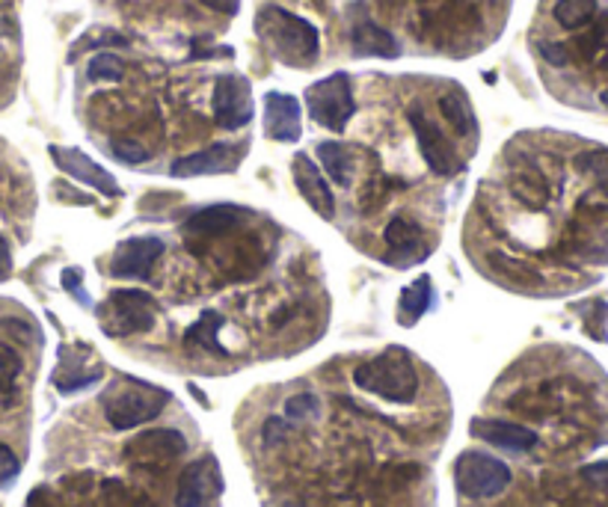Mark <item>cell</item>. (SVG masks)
I'll return each instance as SVG.
<instances>
[{
  "mask_svg": "<svg viewBox=\"0 0 608 507\" xmlns=\"http://www.w3.org/2000/svg\"><path fill=\"white\" fill-rule=\"evenodd\" d=\"M353 384L371 395H381L392 403H409L418 392V374L409 363L407 350L390 347L386 354L356 365Z\"/></svg>",
  "mask_w": 608,
  "mask_h": 507,
  "instance_id": "7a4b0ae2",
  "label": "cell"
},
{
  "mask_svg": "<svg viewBox=\"0 0 608 507\" xmlns=\"http://www.w3.org/2000/svg\"><path fill=\"white\" fill-rule=\"evenodd\" d=\"M3 330L21 335V342H36V330L30 324H24V321H15V317H7V321H3Z\"/></svg>",
  "mask_w": 608,
  "mask_h": 507,
  "instance_id": "d590c367",
  "label": "cell"
},
{
  "mask_svg": "<svg viewBox=\"0 0 608 507\" xmlns=\"http://www.w3.org/2000/svg\"><path fill=\"white\" fill-rule=\"evenodd\" d=\"M220 496H223V472L214 457L193 460L191 466L181 472L179 489H175L179 507H220Z\"/></svg>",
  "mask_w": 608,
  "mask_h": 507,
  "instance_id": "ba28073f",
  "label": "cell"
},
{
  "mask_svg": "<svg viewBox=\"0 0 608 507\" xmlns=\"http://www.w3.org/2000/svg\"><path fill=\"white\" fill-rule=\"evenodd\" d=\"M295 184L300 196H303L312 211L323 220H333L335 217V199L330 187H327V179L321 175V170L314 166L312 158L306 154H295Z\"/></svg>",
  "mask_w": 608,
  "mask_h": 507,
  "instance_id": "ac0fdd59",
  "label": "cell"
},
{
  "mask_svg": "<svg viewBox=\"0 0 608 507\" xmlns=\"http://www.w3.org/2000/svg\"><path fill=\"white\" fill-rule=\"evenodd\" d=\"M439 107H442L448 125L455 128L457 134H472L476 131V114H472V105H469V96H466L463 89H448L446 96L439 98Z\"/></svg>",
  "mask_w": 608,
  "mask_h": 507,
  "instance_id": "7402d4cb",
  "label": "cell"
},
{
  "mask_svg": "<svg viewBox=\"0 0 608 507\" xmlns=\"http://www.w3.org/2000/svg\"><path fill=\"white\" fill-rule=\"evenodd\" d=\"M472 433H476L478 440L490 442V445L504 451H532L537 445V433H532L523 424H511V421L476 419L472 421Z\"/></svg>",
  "mask_w": 608,
  "mask_h": 507,
  "instance_id": "d6986e66",
  "label": "cell"
},
{
  "mask_svg": "<svg viewBox=\"0 0 608 507\" xmlns=\"http://www.w3.org/2000/svg\"><path fill=\"white\" fill-rule=\"evenodd\" d=\"M51 158L57 163L60 170L77 182L89 184V187H96L98 193H105V196H119V184L110 173H107L105 166H98L96 161H89L84 152H77V149H63V145H51Z\"/></svg>",
  "mask_w": 608,
  "mask_h": 507,
  "instance_id": "2e32d148",
  "label": "cell"
},
{
  "mask_svg": "<svg viewBox=\"0 0 608 507\" xmlns=\"http://www.w3.org/2000/svg\"><path fill=\"white\" fill-rule=\"evenodd\" d=\"M102 45H119V48H125V45H128V39L116 36V33H105V36H98V39L84 36L75 45V51H72V60H75L77 54H81V51H84V48H102Z\"/></svg>",
  "mask_w": 608,
  "mask_h": 507,
  "instance_id": "e575fe53",
  "label": "cell"
},
{
  "mask_svg": "<svg viewBox=\"0 0 608 507\" xmlns=\"http://www.w3.org/2000/svg\"><path fill=\"white\" fill-rule=\"evenodd\" d=\"M10 268H12L10 247H7V240L0 238V279H3V277H10Z\"/></svg>",
  "mask_w": 608,
  "mask_h": 507,
  "instance_id": "ab89813d",
  "label": "cell"
},
{
  "mask_svg": "<svg viewBox=\"0 0 608 507\" xmlns=\"http://www.w3.org/2000/svg\"><path fill=\"white\" fill-rule=\"evenodd\" d=\"M89 356H93V350L86 345L60 347V365L57 371H54V386H57L60 392H81V389L98 384V380L105 377V368H102V365H93V368H89Z\"/></svg>",
  "mask_w": 608,
  "mask_h": 507,
  "instance_id": "7c38bea8",
  "label": "cell"
},
{
  "mask_svg": "<svg viewBox=\"0 0 608 507\" xmlns=\"http://www.w3.org/2000/svg\"><path fill=\"white\" fill-rule=\"evenodd\" d=\"M353 51L360 57H398L401 45L390 30L377 28L374 21H360L353 28Z\"/></svg>",
  "mask_w": 608,
  "mask_h": 507,
  "instance_id": "44dd1931",
  "label": "cell"
},
{
  "mask_svg": "<svg viewBox=\"0 0 608 507\" xmlns=\"http://www.w3.org/2000/svg\"><path fill=\"white\" fill-rule=\"evenodd\" d=\"M585 475H588L590 481H597V484H608V466L602 463V466H590V470H585Z\"/></svg>",
  "mask_w": 608,
  "mask_h": 507,
  "instance_id": "b9f144b4",
  "label": "cell"
},
{
  "mask_svg": "<svg viewBox=\"0 0 608 507\" xmlns=\"http://www.w3.org/2000/svg\"><path fill=\"white\" fill-rule=\"evenodd\" d=\"M158 321V300L146 291L122 288L98 306V324L107 335L125 338V335L149 333Z\"/></svg>",
  "mask_w": 608,
  "mask_h": 507,
  "instance_id": "3957f363",
  "label": "cell"
},
{
  "mask_svg": "<svg viewBox=\"0 0 608 507\" xmlns=\"http://www.w3.org/2000/svg\"><path fill=\"white\" fill-rule=\"evenodd\" d=\"M167 401H170V395L158 389V386L131 380L122 392L105 398V416L116 431H131V428H140L146 421L158 419Z\"/></svg>",
  "mask_w": 608,
  "mask_h": 507,
  "instance_id": "5b68a950",
  "label": "cell"
},
{
  "mask_svg": "<svg viewBox=\"0 0 608 507\" xmlns=\"http://www.w3.org/2000/svg\"><path fill=\"white\" fill-rule=\"evenodd\" d=\"M286 416L291 421H314L321 416V401L309 392L295 395V398L286 403Z\"/></svg>",
  "mask_w": 608,
  "mask_h": 507,
  "instance_id": "4dcf8cb0",
  "label": "cell"
},
{
  "mask_svg": "<svg viewBox=\"0 0 608 507\" xmlns=\"http://www.w3.org/2000/svg\"><path fill=\"white\" fill-rule=\"evenodd\" d=\"M19 470H21L19 457L12 454L10 445H3V442H0V484H10V481L19 475Z\"/></svg>",
  "mask_w": 608,
  "mask_h": 507,
  "instance_id": "836d02e7",
  "label": "cell"
},
{
  "mask_svg": "<svg viewBox=\"0 0 608 507\" xmlns=\"http://www.w3.org/2000/svg\"><path fill=\"white\" fill-rule=\"evenodd\" d=\"M211 110L220 128H244L253 119V93H249V80L241 75H223L214 84V96H211Z\"/></svg>",
  "mask_w": 608,
  "mask_h": 507,
  "instance_id": "9c48e42d",
  "label": "cell"
},
{
  "mask_svg": "<svg viewBox=\"0 0 608 507\" xmlns=\"http://www.w3.org/2000/svg\"><path fill=\"white\" fill-rule=\"evenodd\" d=\"M418 19L422 30L442 48L455 45L457 39H469L481 24L469 0H418Z\"/></svg>",
  "mask_w": 608,
  "mask_h": 507,
  "instance_id": "277c9868",
  "label": "cell"
},
{
  "mask_svg": "<svg viewBox=\"0 0 608 507\" xmlns=\"http://www.w3.org/2000/svg\"><path fill=\"white\" fill-rule=\"evenodd\" d=\"M256 33L265 42V48L286 66L309 68L318 60V48H321L318 30L295 12L265 7L256 15Z\"/></svg>",
  "mask_w": 608,
  "mask_h": 507,
  "instance_id": "6da1fadb",
  "label": "cell"
},
{
  "mask_svg": "<svg viewBox=\"0 0 608 507\" xmlns=\"http://www.w3.org/2000/svg\"><path fill=\"white\" fill-rule=\"evenodd\" d=\"M409 125H413V131H416L418 140V152L425 158L430 170L439 175H451L460 166L455 154V145L448 143L446 134L439 131L437 125L430 122L428 116L418 114V110H409Z\"/></svg>",
  "mask_w": 608,
  "mask_h": 507,
  "instance_id": "8fae6325",
  "label": "cell"
},
{
  "mask_svg": "<svg viewBox=\"0 0 608 507\" xmlns=\"http://www.w3.org/2000/svg\"><path fill=\"white\" fill-rule=\"evenodd\" d=\"M63 285H66V291H72V294L84 303V298H81V270L68 268L66 273H63Z\"/></svg>",
  "mask_w": 608,
  "mask_h": 507,
  "instance_id": "74e56055",
  "label": "cell"
},
{
  "mask_svg": "<svg viewBox=\"0 0 608 507\" xmlns=\"http://www.w3.org/2000/svg\"><path fill=\"white\" fill-rule=\"evenodd\" d=\"M537 51H541L543 57L550 60L552 66H564V63H567V51L561 48V45H552V42H541V45H537Z\"/></svg>",
  "mask_w": 608,
  "mask_h": 507,
  "instance_id": "8d00e7d4",
  "label": "cell"
},
{
  "mask_svg": "<svg viewBox=\"0 0 608 507\" xmlns=\"http://www.w3.org/2000/svg\"><path fill=\"white\" fill-rule=\"evenodd\" d=\"M282 433H286V424H282V421H276V419L267 421V442L282 440Z\"/></svg>",
  "mask_w": 608,
  "mask_h": 507,
  "instance_id": "60d3db41",
  "label": "cell"
},
{
  "mask_svg": "<svg viewBox=\"0 0 608 507\" xmlns=\"http://www.w3.org/2000/svg\"><path fill=\"white\" fill-rule=\"evenodd\" d=\"M86 75H89V80H122L125 66L116 54H96V57L89 60Z\"/></svg>",
  "mask_w": 608,
  "mask_h": 507,
  "instance_id": "f1b7e54d",
  "label": "cell"
},
{
  "mask_svg": "<svg viewBox=\"0 0 608 507\" xmlns=\"http://www.w3.org/2000/svg\"><path fill=\"white\" fill-rule=\"evenodd\" d=\"M585 170V173H590L594 179L599 182V187L608 193V152H588L582 154L579 161H576Z\"/></svg>",
  "mask_w": 608,
  "mask_h": 507,
  "instance_id": "1f68e13d",
  "label": "cell"
},
{
  "mask_svg": "<svg viewBox=\"0 0 608 507\" xmlns=\"http://www.w3.org/2000/svg\"><path fill=\"white\" fill-rule=\"evenodd\" d=\"M110 154H114L116 161H122V163L149 161V152H146L143 145L131 143V140H116V143H110Z\"/></svg>",
  "mask_w": 608,
  "mask_h": 507,
  "instance_id": "d6a6232c",
  "label": "cell"
},
{
  "mask_svg": "<svg viewBox=\"0 0 608 507\" xmlns=\"http://www.w3.org/2000/svg\"><path fill=\"white\" fill-rule=\"evenodd\" d=\"M318 158H321L323 170L330 173V179H333L335 184H342V187H348L351 184V154H348V149L339 143H321L318 145Z\"/></svg>",
  "mask_w": 608,
  "mask_h": 507,
  "instance_id": "484cf974",
  "label": "cell"
},
{
  "mask_svg": "<svg viewBox=\"0 0 608 507\" xmlns=\"http://www.w3.org/2000/svg\"><path fill=\"white\" fill-rule=\"evenodd\" d=\"M19 377L21 356L0 342V407H12L19 401Z\"/></svg>",
  "mask_w": 608,
  "mask_h": 507,
  "instance_id": "cb8c5ba5",
  "label": "cell"
},
{
  "mask_svg": "<svg viewBox=\"0 0 608 507\" xmlns=\"http://www.w3.org/2000/svg\"><path fill=\"white\" fill-rule=\"evenodd\" d=\"M244 217H249V211L238 205H211V208L196 211L191 220L184 223V231L196 238H217L235 229Z\"/></svg>",
  "mask_w": 608,
  "mask_h": 507,
  "instance_id": "ffe728a7",
  "label": "cell"
},
{
  "mask_svg": "<svg viewBox=\"0 0 608 507\" xmlns=\"http://www.w3.org/2000/svg\"><path fill=\"white\" fill-rule=\"evenodd\" d=\"M513 193H516V196H520L525 205L537 208V205H543V202H546V196H550V187H546V179H543V175H537L534 170H529V173L513 175Z\"/></svg>",
  "mask_w": 608,
  "mask_h": 507,
  "instance_id": "83f0119b",
  "label": "cell"
},
{
  "mask_svg": "<svg viewBox=\"0 0 608 507\" xmlns=\"http://www.w3.org/2000/svg\"><path fill=\"white\" fill-rule=\"evenodd\" d=\"M434 303V285H430V277L416 279L413 285L404 288V294H401V315H404V324H413L418 317L425 315Z\"/></svg>",
  "mask_w": 608,
  "mask_h": 507,
  "instance_id": "d4e9b609",
  "label": "cell"
},
{
  "mask_svg": "<svg viewBox=\"0 0 608 507\" xmlns=\"http://www.w3.org/2000/svg\"><path fill=\"white\" fill-rule=\"evenodd\" d=\"M602 105L608 107V89H606V93H602Z\"/></svg>",
  "mask_w": 608,
  "mask_h": 507,
  "instance_id": "7bdbcfd3",
  "label": "cell"
},
{
  "mask_svg": "<svg viewBox=\"0 0 608 507\" xmlns=\"http://www.w3.org/2000/svg\"><path fill=\"white\" fill-rule=\"evenodd\" d=\"M428 252L430 244L418 223L398 217V220H392L386 226V261L390 265L409 268V265H418L422 259H428Z\"/></svg>",
  "mask_w": 608,
  "mask_h": 507,
  "instance_id": "5bb4252c",
  "label": "cell"
},
{
  "mask_svg": "<svg viewBox=\"0 0 608 507\" xmlns=\"http://www.w3.org/2000/svg\"><path fill=\"white\" fill-rule=\"evenodd\" d=\"M184 451H188V440L179 431L158 428V431L137 433L128 442L125 457L131 460L134 466H140V470H158V466H167L175 457H181Z\"/></svg>",
  "mask_w": 608,
  "mask_h": 507,
  "instance_id": "30bf717a",
  "label": "cell"
},
{
  "mask_svg": "<svg viewBox=\"0 0 608 507\" xmlns=\"http://www.w3.org/2000/svg\"><path fill=\"white\" fill-rule=\"evenodd\" d=\"M163 256L161 238H131L116 247L110 259V273L125 279H149L154 261Z\"/></svg>",
  "mask_w": 608,
  "mask_h": 507,
  "instance_id": "4fadbf2b",
  "label": "cell"
},
{
  "mask_svg": "<svg viewBox=\"0 0 608 507\" xmlns=\"http://www.w3.org/2000/svg\"><path fill=\"white\" fill-rule=\"evenodd\" d=\"M306 107L318 125L330 128V131H344V125L351 122V116L356 114L351 77L344 72H335V75L312 84L306 89Z\"/></svg>",
  "mask_w": 608,
  "mask_h": 507,
  "instance_id": "8992f818",
  "label": "cell"
},
{
  "mask_svg": "<svg viewBox=\"0 0 608 507\" xmlns=\"http://www.w3.org/2000/svg\"><path fill=\"white\" fill-rule=\"evenodd\" d=\"M265 134L279 143L300 140V101L286 93L265 96Z\"/></svg>",
  "mask_w": 608,
  "mask_h": 507,
  "instance_id": "e0dca14e",
  "label": "cell"
},
{
  "mask_svg": "<svg viewBox=\"0 0 608 507\" xmlns=\"http://www.w3.org/2000/svg\"><path fill=\"white\" fill-rule=\"evenodd\" d=\"M457 489L469 498H493L508 489L511 470L499 457L481 454V451H466L455 466Z\"/></svg>",
  "mask_w": 608,
  "mask_h": 507,
  "instance_id": "52a82bcc",
  "label": "cell"
},
{
  "mask_svg": "<svg viewBox=\"0 0 608 507\" xmlns=\"http://www.w3.org/2000/svg\"><path fill=\"white\" fill-rule=\"evenodd\" d=\"M244 161V145H228V143H217L205 149V152L196 154H184L179 161L172 163V175H223L232 173V170H238V163Z\"/></svg>",
  "mask_w": 608,
  "mask_h": 507,
  "instance_id": "9a60e30c",
  "label": "cell"
},
{
  "mask_svg": "<svg viewBox=\"0 0 608 507\" xmlns=\"http://www.w3.org/2000/svg\"><path fill=\"white\" fill-rule=\"evenodd\" d=\"M220 326H223V317H220L217 312H205V315H202L200 321L184 333V345L202 347V350H209V354L226 356V347L217 342Z\"/></svg>",
  "mask_w": 608,
  "mask_h": 507,
  "instance_id": "603a6c76",
  "label": "cell"
},
{
  "mask_svg": "<svg viewBox=\"0 0 608 507\" xmlns=\"http://www.w3.org/2000/svg\"><path fill=\"white\" fill-rule=\"evenodd\" d=\"M105 507H152L143 496H137L131 489L119 484V481H107L105 484Z\"/></svg>",
  "mask_w": 608,
  "mask_h": 507,
  "instance_id": "f546056e",
  "label": "cell"
},
{
  "mask_svg": "<svg viewBox=\"0 0 608 507\" xmlns=\"http://www.w3.org/2000/svg\"><path fill=\"white\" fill-rule=\"evenodd\" d=\"M597 15V0H558L555 3V21L561 28H585Z\"/></svg>",
  "mask_w": 608,
  "mask_h": 507,
  "instance_id": "4316f807",
  "label": "cell"
},
{
  "mask_svg": "<svg viewBox=\"0 0 608 507\" xmlns=\"http://www.w3.org/2000/svg\"><path fill=\"white\" fill-rule=\"evenodd\" d=\"M200 3L211 7V10L223 12V15H235L241 7V0H200Z\"/></svg>",
  "mask_w": 608,
  "mask_h": 507,
  "instance_id": "f35d334b",
  "label": "cell"
}]
</instances>
